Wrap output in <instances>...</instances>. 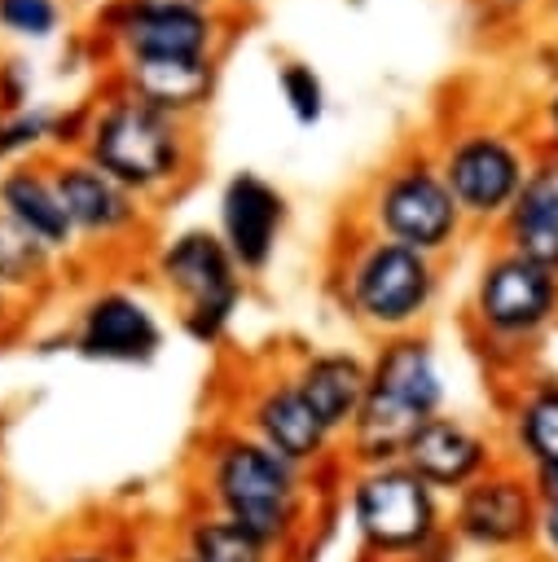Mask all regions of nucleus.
Segmentation results:
<instances>
[{
  "label": "nucleus",
  "instance_id": "nucleus-22",
  "mask_svg": "<svg viewBox=\"0 0 558 562\" xmlns=\"http://www.w3.org/2000/svg\"><path fill=\"white\" fill-rule=\"evenodd\" d=\"M171 549L185 553L189 562H290L246 527L202 505H185V514L171 527Z\"/></svg>",
  "mask_w": 558,
  "mask_h": 562
},
{
  "label": "nucleus",
  "instance_id": "nucleus-8",
  "mask_svg": "<svg viewBox=\"0 0 558 562\" xmlns=\"http://www.w3.org/2000/svg\"><path fill=\"white\" fill-rule=\"evenodd\" d=\"M149 272L158 281V290L167 294L176 325L193 338V342H220L233 325V316L242 312L246 299V272L237 268V259L228 255V246L220 241L215 228H180L171 237H163L149 250Z\"/></svg>",
  "mask_w": 558,
  "mask_h": 562
},
{
  "label": "nucleus",
  "instance_id": "nucleus-26",
  "mask_svg": "<svg viewBox=\"0 0 558 562\" xmlns=\"http://www.w3.org/2000/svg\"><path fill=\"white\" fill-rule=\"evenodd\" d=\"M70 18L66 0H0V35L22 44H48Z\"/></svg>",
  "mask_w": 558,
  "mask_h": 562
},
{
  "label": "nucleus",
  "instance_id": "nucleus-29",
  "mask_svg": "<svg viewBox=\"0 0 558 562\" xmlns=\"http://www.w3.org/2000/svg\"><path fill=\"white\" fill-rule=\"evenodd\" d=\"M532 553H536V562H558V505H540Z\"/></svg>",
  "mask_w": 558,
  "mask_h": 562
},
{
  "label": "nucleus",
  "instance_id": "nucleus-15",
  "mask_svg": "<svg viewBox=\"0 0 558 562\" xmlns=\"http://www.w3.org/2000/svg\"><path fill=\"white\" fill-rule=\"evenodd\" d=\"M215 233L228 246V255L237 259V268L246 277H259L281 246L286 220H290V202L286 193L259 176V171H233L220 184V202H215Z\"/></svg>",
  "mask_w": 558,
  "mask_h": 562
},
{
  "label": "nucleus",
  "instance_id": "nucleus-16",
  "mask_svg": "<svg viewBox=\"0 0 558 562\" xmlns=\"http://www.w3.org/2000/svg\"><path fill=\"white\" fill-rule=\"evenodd\" d=\"M422 483H431L444 501H453L461 487H470L475 479H483L492 465H501V443L479 430L475 422L457 417V413H435L417 426V435L409 439L404 457H400Z\"/></svg>",
  "mask_w": 558,
  "mask_h": 562
},
{
  "label": "nucleus",
  "instance_id": "nucleus-6",
  "mask_svg": "<svg viewBox=\"0 0 558 562\" xmlns=\"http://www.w3.org/2000/svg\"><path fill=\"white\" fill-rule=\"evenodd\" d=\"M343 514L369 562H422L448 540V501L404 461L343 470Z\"/></svg>",
  "mask_w": 558,
  "mask_h": 562
},
{
  "label": "nucleus",
  "instance_id": "nucleus-1",
  "mask_svg": "<svg viewBox=\"0 0 558 562\" xmlns=\"http://www.w3.org/2000/svg\"><path fill=\"white\" fill-rule=\"evenodd\" d=\"M189 483V505L224 514L286 558H294L316 527V474L290 465L233 422H215L198 439Z\"/></svg>",
  "mask_w": 558,
  "mask_h": 562
},
{
  "label": "nucleus",
  "instance_id": "nucleus-5",
  "mask_svg": "<svg viewBox=\"0 0 558 562\" xmlns=\"http://www.w3.org/2000/svg\"><path fill=\"white\" fill-rule=\"evenodd\" d=\"M347 224L444 259L466 237V215L435 162L431 140H404L347 206Z\"/></svg>",
  "mask_w": 558,
  "mask_h": 562
},
{
  "label": "nucleus",
  "instance_id": "nucleus-24",
  "mask_svg": "<svg viewBox=\"0 0 558 562\" xmlns=\"http://www.w3.org/2000/svg\"><path fill=\"white\" fill-rule=\"evenodd\" d=\"M53 105H26L13 114H0V167L26 162V158H48L53 149Z\"/></svg>",
  "mask_w": 558,
  "mask_h": 562
},
{
  "label": "nucleus",
  "instance_id": "nucleus-11",
  "mask_svg": "<svg viewBox=\"0 0 558 562\" xmlns=\"http://www.w3.org/2000/svg\"><path fill=\"white\" fill-rule=\"evenodd\" d=\"M540 518V496L532 470L501 461L470 487L448 501V536L457 549H475L483 558H514L532 553Z\"/></svg>",
  "mask_w": 558,
  "mask_h": 562
},
{
  "label": "nucleus",
  "instance_id": "nucleus-36",
  "mask_svg": "<svg viewBox=\"0 0 558 562\" xmlns=\"http://www.w3.org/2000/svg\"><path fill=\"white\" fill-rule=\"evenodd\" d=\"M154 562H189V558H185V553H176V549H163Z\"/></svg>",
  "mask_w": 558,
  "mask_h": 562
},
{
  "label": "nucleus",
  "instance_id": "nucleus-39",
  "mask_svg": "<svg viewBox=\"0 0 558 562\" xmlns=\"http://www.w3.org/2000/svg\"><path fill=\"white\" fill-rule=\"evenodd\" d=\"M549 9H554V13H558V0H549Z\"/></svg>",
  "mask_w": 558,
  "mask_h": 562
},
{
  "label": "nucleus",
  "instance_id": "nucleus-31",
  "mask_svg": "<svg viewBox=\"0 0 558 562\" xmlns=\"http://www.w3.org/2000/svg\"><path fill=\"white\" fill-rule=\"evenodd\" d=\"M22 312H26V303L0 290V342H9V338L22 329Z\"/></svg>",
  "mask_w": 558,
  "mask_h": 562
},
{
  "label": "nucleus",
  "instance_id": "nucleus-35",
  "mask_svg": "<svg viewBox=\"0 0 558 562\" xmlns=\"http://www.w3.org/2000/svg\"><path fill=\"white\" fill-rule=\"evenodd\" d=\"M13 562H48V553H44V549H31V553H22V558H13Z\"/></svg>",
  "mask_w": 558,
  "mask_h": 562
},
{
  "label": "nucleus",
  "instance_id": "nucleus-12",
  "mask_svg": "<svg viewBox=\"0 0 558 562\" xmlns=\"http://www.w3.org/2000/svg\"><path fill=\"white\" fill-rule=\"evenodd\" d=\"M53 184L62 193V206L75 224L79 250H127L145 246L154 228V206L127 193L114 176H105L83 154H48Z\"/></svg>",
  "mask_w": 558,
  "mask_h": 562
},
{
  "label": "nucleus",
  "instance_id": "nucleus-4",
  "mask_svg": "<svg viewBox=\"0 0 558 562\" xmlns=\"http://www.w3.org/2000/svg\"><path fill=\"white\" fill-rule=\"evenodd\" d=\"M444 369L431 347V338L395 334L382 338L369 356V391L351 422V430L338 443V457L347 470L360 465H387L400 461L417 426L435 413H444Z\"/></svg>",
  "mask_w": 558,
  "mask_h": 562
},
{
  "label": "nucleus",
  "instance_id": "nucleus-38",
  "mask_svg": "<svg viewBox=\"0 0 558 562\" xmlns=\"http://www.w3.org/2000/svg\"><path fill=\"white\" fill-rule=\"evenodd\" d=\"M501 4H532V0H501Z\"/></svg>",
  "mask_w": 558,
  "mask_h": 562
},
{
  "label": "nucleus",
  "instance_id": "nucleus-13",
  "mask_svg": "<svg viewBox=\"0 0 558 562\" xmlns=\"http://www.w3.org/2000/svg\"><path fill=\"white\" fill-rule=\"evenodd\" d=\"M237 13H163L136 9L132 0H105L92 13L97 40L114 57H220Z\"/></svg>",
  "mask_w": 558,
  "mask_h": 562
},
{
  "label": "nucleus",
  "instance_id": "nucleus-19",
  "mask_svg": "<svg viewBox=\"0 0 558 562\" xmlns=\"http://www.w3.org/2000/svg\"><path fill=\"white\" fill-rule=\"evenodd\" d=\"M0 215L9 224H18L31 241H40L53 259L79 255V237H75V224L53 184L48 158H26V162L0 167Z\"/></svg>",
  "mask_w": 558,
  "mask_h": 562
},
{
  "label": "nucleus",
  "instance_id": "nucleus-18",
  "mask_svg": "<svg viewBox=\"0 0 558 562\" xmlns=\"http://www.w3.org/2000/svg\"><path fill=\"white\" fill-rule=\"evenodd\" d=\"M286 364L321 426L343 443L369 391V356L351 347H299L286 356Z\"/></svg>",
  "mask_w": 558,
  "mask_h": 562
},
{
  "label": "nucleus",
  "instance_id": "nucleus-9",
  "mask_svg": "<svg viewBox=\"0 0 558 562\" xmlns=\"http://www.w3.org/2000/svg\"><path fill=\"white\" fill-rule=\"evenodd\" d=\"M431 149L470 228H496L505 220L536 158L518 132L492 119L453 123L439 140H431Z\"/></svg>",
  "mask_w": 558,
  "mask_h": 562
},
{
  "label": "nucleus",
  "instance_id": "nucleus-3",
  "mask_svg": "<svg viewBox=\"0 0 558 562\" xmlns=\"http://www.w3.org/2000/svg\"><path fill=\"white\" fill-rule=\"evenodd\" d=\"M351 237L334 241L330 290L338 307L378 342L395 334H417L444 290V259H431L413 246L387 241L347 224Z\"/></svg>",
  "mask_w": 558,
  "mask_h": 562
},
{
  "label": "nucleus",
  "instance_id": "nucleus-17",
  "mask_svg": "<svg viewBox=\"0 0 558 562\" xmlns=\"http://www.w3.org/2000/svg\"><path fill=\"white\" fill-rule=\"evenodd\" d=\"M105 79L136 101L193 123L215 101L220 57H114Z\"/></svg>",
  "mask_w": 558,
  "mask_h": 562
},
{
  "label": "nucleus",
  "instance_id": "nucleus-14",
  "mask_svg": "<svg viewBox=\"0 0 558 562\" xmlns=\"http://www.w3.org/2000/svg\"><path fill=\"white\" fill-rule=\"evenodd\" d=\"M66 342L97 364H149L167 342V325L141 290L101 285L79 303Z\"/></svg>",
  "mask_w": 558,
  "mask_h": 562
},
{
  "label": "nucleus",
  "instance_id": "nucleus-10",
  "mask_svg": "<svg viewBox=\"0 0 558 562\" xmlns=\"http://www.w3.org/2000/svg\"><path fill=\"white\" fill-rule=\"evenodd\" d=\"M233 426H242L246 435H255L264 448H272L277 457H286L290 465L316 474L338 457V439L321 426V417L312 413V404L303 400V391L290 378L286 360H268L264 369H255L233 404Z\"/></svg>",
  "mask_w": 558,
  "mask_h": 562
},
{
  "label": "nucleus",
  "instance_id": "nucleus-27",
  "mask_svg": "<svg viewBox=\"0 0 558 562\" xmlns=\"http://www.w3.org/2000/svg\"><path fill=\"white\" fill-rule=\"evenodd\" d=\"M48 562H127L123 549L114 544L110 531L101 527H79V531H62L44 544Z\"/></svg>",
  "mask_w": 558,
  "mask_h": 562
},
{
  "label": "nucleus",
  "instance_id": "nucleus-32",
  "mask_svg": "<svg viewBox=\"0 0 558 562\" xmlns=\"http://www.w3.org/2000/svg\"><path fill=\"white\" fill-rule=\"evenodd\" d=\"M540 127H545V154H558V88L540 105Z\"/></svg>",
  "mask_w": 558,
  "mask_h": 562
},
{
  "label": "nucleus",
  "instance_id": "nucleus-33",
  "mask_svg": "<svg viewBox=\"0 0 558 562\" xmlns=\"http://www.w3.org/2000/svg\"><path fill=\"white\" fill-rule=\"evenodd\" d=\"M532 483H536V496H540V505H558V465H545V470H536V474H532Z\"/></svg>",
  "mask_w": 558,
  "mask_h": 562
},
{
  "label": "nucleus",
  "instance_id": "nucleus-30",
  "mask_svg": "<svg viewBox=\"0 0 558 562\" xmlns=\"http://www.w3.org/2000/svg\"><path fill=\"white\" fill-rule=\"evenodd\" d=\"M136 9H163V13H215L224 0H132Z\"/></svg>",
  "mask_w": 558,
  "mask_h": 562
},
{
  "label": "nucleus",
  "instance_id": "nucleus-25",
  "mask_svg": "<svg viewBox=\"0 0 558 562\" xmlns=\"http://www.w3.org/2000/svg\"><path fill=\"white\" fill-rule=\"evenodd\" d=\"M277 92H281V101H286V110H290V119L299 127H316L325 119V110H330L325 79L303 57H281L277 61Z\"/></svg>",
  "mask_w": 558,
  "mask_h": 562
},
{
  "label": "nucleus",
  "instance_id": "nucleus-34",
  "mask_svg": "<svg viewBox=\"0 0 558 562\" xmlns=\"http://www.w3.org/2000/svg\"><path fill=\"white\" fill-rule=\"evenodd\" d=\"M4 518H9V483L0 474V531H4Z\"/></svg>",
  "mask_w": 558,
  "mask_h": 562
},
{
  "label": "nucleus",
  "instance_id": "nucleus-21",
  "mask_svg": "<svg viewBox=\"0 0 558 562\" xmlns=\"http://www.w3.org/2000/svg\"><path fill=\"white\" fill-rule=\"evenodd\" d=\"M501 457L523 470L558 465V378L536 373L510 386L501 408Z\"/></svg>",
  "mask_w": 558,
  "mask_h": 562
},
{
  "label": "nucleus",
  "instance_id": "nucleus-37",
  "mask_svg": "<svg viewBox=\"0 0 558 562\" xmlns=\"http://www.w3.org/2000/svg\"><path fill=\"white\" fill-rule=\"evenodd\" d=\"M66 4H88V9H101L105 0H66Z\"/></svg>",
  "mask_w": 558,
  "mask_h": 562
},
{
  "label": "nucleus",
  "instance_id": "nucleus-20",
  "mask_svg": "<svg viewBox=\"0 0 558 562\" xmlns=\"http://www.w3.org/2000/svg\"><path fill=\"white\" fill-rule=\"evenodd\" d=\"M496 246L532 259L536 268L558 277V154H536L532 171L496 224Z\"/></svg>",
  "mask_w": 558,
  "mask_h": 562
},
{
  "label": "nucleus",
  "instance_id": "nucleus-2",
  "mask_svg": "<svg viewBox=\"0 0 558 562\" xmlns=\"http://www.w3.org/2000/svg\"><path fill=\"white\" fill-rule=\"evenodd\" d=\"M79 154L158 211V202L176 198L198 176L202 149L193 123L171 119L105 79L88 101V132Z\"/></svg>",
  "mask_w": 558,
  "mask_h": 562
},
{
  "label": "nucleus",
  "instance_id": "nucleus-7",
  "mask_svg": "<svg viewBox=\"0 0 558 562\" xmlns=\"http://www.w3.org/2000/svg\"><path fill=\"white\" fill-rule=\"evenodd\" d=\"M461 321L470 342L492 364L518 369L527 351L558 325V277L505 246H492L470 281Z\"/></svg>",
  "mask_w": 558,
  "mask_h": 562
},
{
  "label": "nucleus",
  "instance_id": "nucleus-23",
  "mask_svg": "<svg viewBox=\"0 0 558 562\" xmlns=\"http://www.w3.org/2000/svg\"><path fill=\"white\" fill-rule=\"evenodd\" d=\"M53 272H57V259L0 215V290L31 303L53 285Z\"/></svg>",
  "mask_w": 558,
  "mask_h": 562
},
{
  "label": "nucleus",
  "instance_id": "nucleus-28",
  "mask_svg": "<svg viewBox=\"0 0 558 562\" xmlns=\"http://www.w3.org/2000/svg\"><path fill=\"white\" fill-rule=\"evenodd\" d=\"M26 105H31V70L18 57H4L0 61V114L26 110Z\"/></svg>",
  "mask_w": 558,
  "mask_h": 562
}]
</instances>
